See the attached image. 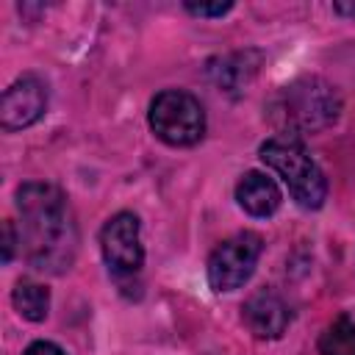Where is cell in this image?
<instances>
[{
  "mask_svg": "<svg viewBox=\"0 0 355 355\" xmlns=\"http://www.w3.org/2000/svg\"><path fill=\"white\" fill-rule=\"evenodd\" d=\"M19 214V252L42 275H64L75 263L80 233L69 197L44 180H25L14 191Z\"/></svg>",
  "mask_w": 355,
  "mask_h": 355,
  "instance_id": "cell-1",
  "label": "cell"
},
{
  "mask_svg": "<svg viewBox=\"0 0 355 355\" xmlns=\"http://www.w3.org/2000/svg\"><path fill=\"white\" fill-rule=\"evenodd\" d=\"M338 114H341V97L336 86H330L316 75L291 80L269 103V116L280 128V133L297 139L336 125Z\"/></svg>",
  "mask_w": 355,
  "mask_h": 355,
  "instance_id": "cell-2",
  "label": "cell"
},
{
  "mask_svg": "<svg viewBox=\"0 0 355 355\" xmlns=\"http://www.w3.org/2000/svg\"><path fill=\"white\" fill-rule=\"evenodd\" d=\"M258 158L272 169L288 189L291 200L305 211H319L327 200V178L316 158L308 153L305 141L297 136L275 133L258 144Z\"/></svg>",
  "mask_w": 355,
  "mask_h": 355,
  "instance_id": "cell-3",
  "label": "cell"
},
{
  "mask_svg": "<svg viewBox=\"0 0 355 355\" xmlns=\"http://www.w3.org/2000/svg\"><path fill=\"white\" fill-rule=\"evenodd\" d=\"M147 125L166 147H194L202 141L208 119L200 97L186 89H161L147 108Z\"/></svg>",
  "mask_w": 355,
  "mask_h": 355,
  "instance_id": "cell-4",
  "label": "cell"
},
{
  "mask_svg": "<svg viewBox=\"0 0 355 355\" xmlns=\"http://www.w3.org/2000/svg\"><path fill=\"white\" fill-rule=\"evenodd\" d=\"M261 252H263V239L255 230H239V233L227 236L225 241H219L211 250V255L205 261L208 286L216 294H230V291L241 288L252 277Z\"/></svg>",
  "mask_w": 355,
  "mask_h": 355,
  "instance_id": "cell-5",
  "label": "cell"
},
{
  "mask_svg": "<svg viewBox=\"0 0 355 355\" xmlns=\"http://www.w3.org/2000/svg\"><path fill=\"white\" fill-rule=\"evenodd\" d=\"M100 255L108 272L122 277H136L144 266V244H141V219L133 211H116L100 227Z\"/></svg>",
  "mask_w": 355,
  "mask_h": 355,
  "instance_id": "cell-6",
  "label": "cell"
},
{
  "mask_svg": "<svg viewBox=\"0 0 355 355\" xmlns=\"http://www.w3.org/2000/svg\"><path fill=\"white\" fill-rule=\"evenodd\" d=\"M50 103V89L39 75L17 78L0 97V128L6 133H19L33 128Z\"/></svg>",
  "mask_w": 355,
  "mask_h": 355,
  "instance_id": "cell-7",
  "label": "cell"
},
{
  "mask_svg": "<svg viewBox=\"0 0 355 355\" xmlns=\"http://www.w3.org/2000/svg\"><path fill=\"white\" fill-rule=\"evenodd\" d=\"M241 322L244 327L261 338V341H275L280 338L288 324H291V308L288 302L272 291V288H258L241 302Z\"/></svg>",
  "mask_w": 355,
  "mask_h": 355,
  "instance_id": "cell-8",
  "label": "cell"
},
{
  "mask_svg": "<svg viewBox=\"0 0 355 355\" xmlns=\"http://www.w3.org/2000/svg\"><path fill=\"white\" fill-rule=\"evenodd\" d=\"M236 202L244 214L255 216V219H269L280 211L283 205V191L277 186L275 178H269L261 169H250L236 180Z\"/></svg>",
  "mask_w": 355,
  "mask_h": 355,
  "instance_id": "cell-9",
  "label": "cell"
},
{
  "mask_svg": "<svg viewBox=\"0 0 355 355\" xmlns=\"http://www.w3.org/2000/svg\"><path fill=\"white\" fill-rule=\"evenodd\" d=\"M11 305L14 311L28 322H44L50 313V288L39 280L19 277L11 288Z\"/></svg>",
  "mask_w": 355,
  "mask_h": 355,
  "instance_id": "cell-10",
  "label": "cell"
},
{
  "mask_svg": "<svg viewBox=\"0 0 355 355\" xmlns=\"http://www.w3.org/2000/svg\"><path fill=\"white\" fill-rule=\"evenodd\" d=\"M319 355H355V319L349 313H338L324 324L316 341Z\"/></svg>",
  "mask_w": 355,
  "mask_h": 355,
  "instance_id": "cell-11",
  "label": "cell"
},
{
  "mask_svg": "<svg viewBox=\"0 0 355 355\" xmlns=\"http://www.w3.org/2000/svg\"><path fill=\"white\" fill-rule=\"evenodd\" d=\"M247 55H225V58H214L211 64H208V75H211V80L219 86V89H225V92H233V89H241V86H247V80H250V75H247V69H241V61H244Z\"/></svg>",
  "mask_w": 355,
  "mask_h": 355,
  "instance_id": "cell-12",
  "label": "cell"
},
{
  "mask_svg": "<svg viewBox=\"0 0 355 355\" xmlns=\"http://www.w3.org/2000/svg\"><path fill=\"white\" fill-rule=\"evenodd\" d=\"M183 8L191 17H205V19H219L233 11V3H183Z\"/></svg>",
  "mask_w": 355,
  "mask_h": 355,
  "instance_id": "cell-13",
  "label": "cell"
},
{
  "mask_svg": "<svg viewBox=\"0 0 355 355\" xmlns=\"http://www.w3.org/2000/svg\"><path fill=\"white\" fill-rule=\"evenodd\" d=\"M17 247H19V233H17L14 222L6 219V222H3V263H11Z\"/></svg>",
  "mask_w": 355,
  "mask_h": 355,
  "instance_id": "cell-14",
  "label": "cell"
},
{
  "mask_svg": "<svg viewBox=\"0 0 355 355\" xmlns=\"http://www.w3.org/2000/svg\"><path fill=\"white\" fill-rule=\"evenodd\" d=\"M22 355H67V349H64L61 344L50 341V338H36V341H31V344L25 347Z\"/></svg>",
  "mask_w": 355,
  "mask_h": 355,
  "instance_id": "cell-15",
  "label": "cell"
},
{
  "mask_svg": "<svg viewBox=\"0 0 355 355\" xmlns=\"http://www.w3.org/2000/svg\"><path fill=\"white\" fill-rule=\"evenodd\" d=\"M333 11H336L338 17L355 19V3H352V0H338V3H333Z\"/></svg>",
  "mask_w": 355,
  "mask_h": 355,
  "instance_id": "cell-16",
  "label": "cell"
}]
</instances>
